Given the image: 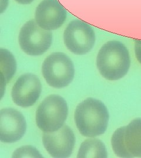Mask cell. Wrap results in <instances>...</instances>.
Returning <instances> with one entry per match:
<instances>
[{"label":"cell","instance_id":"obj_1","mask_svg":"<svg viewBox=\"0 0 141 158\" xmlns=\"http://www.w3.org/2000/svg\"><path fill=\"white\" fill-rule=\"evenodd\" d=\"M130 65L129 51L121 42L109 41L98 53L96 66L102 76L109 80H117L128 73Z\"/></svg>","mask_w":141,"mask_h":158},{"label":"cell","instance_id":"obj_2","mask_svg":"<svg viewBox=\"0 0 141 158\" xmlns=\"http://www.w3.org/2000/svg\"><path fill=\"white\" fill-rule=\"evenodd\" d=\"M109 120L107 108L102 102L89 98L76 108L75 121L79 132L86 137L103 134L107 130Z\"/></svg>","mask_w":141,"mask_h":158},{"label":"cell","instance_id":"obj_3","mask_svg":"<svg viewBox=\"0 0 141 158\" xmlns=\"http://www.w3.org/2000/svg\"><path fill=\"white\" fill-rule=\"evenodd\" d=\"M68 113L67 103L62 97L48 96L37 110V125L44 132H55L63 126Z\"/></svg>","mask_w":141,"mask_h":158},{"label":"cell","instance_id":"obj_4","mask_svg":"<svg viewBox=\"0 0 141 158\" xmlns=\"http://www.w3.org/2000/svg\"><path fill=\"white\" fill-rule=\"evenodd\" d=\"M42 73L46 83L51 87L61 89L73 81L75 69L71 59L62 52H55L45 59Z\"/></svg>","mask_w":141,"mask_h":158},{"label":"cell","instance_id":"obj_5","mask_svg":"<svg viewBox=\"0 0 141 158\" xmlns=\"http://www.w3.org/2000/svg\"><path fill=\"white\" fill-rule=\"evenodd\" d=\"M111 143L113 152L120 158H141V118L116 130Z\"/></svg>","mask_w":141,"mask_h":158},{"label":"cell","instance_id":"obj_6","mask_svg":"<svg viewBox=\"0 0 141 158\" xmlns=\"http://www.w3.org/2000/svg\"><path fill=\"white\" fill-rule=\"evenodd\" d=\"M52 35L41 28L34 20L25 23L21 29L18 41L21 48L30 56H40L50 48Z\"/></svg>","mask_w":141,"mask_h":158},{"label":"cell","instance_id":"obj_7","mask_svg":"<svg viewBox=\"0 0 141 158\" xmlns=\"http://www.w3.org/2000/svg\"><path fill=\"white\" fill-rule=\"evenodd\" d=\"M64 40L69 51L75 55H83L94 47L95 35L90 25L75 19L69 23L65 29Z\"/></svg>","mask_w":141,"mask_h":158},{"label":"cell","instance_id":"obj_8","mask_svg":"<svg viewBox=\"0 0 141 158\" xmlns=\"http://www.w3.org/2000/svg\"><path fill=\"white\" fill-rule=\"evenodd\" d=\"M42 141L47 152L53 158H68L73 151L75 138L72 130L66 125L52 132H45Z\"/></svg>","mask_w":141,"mask_h":158},{"label":"cell","instance_id":"obj_9","mask_svg":"<svg viewBox=\"0 0 141 158\" xmlns=\"http://www.w3.org/2000/svg\"><path fill=\"white\" fill-rule=\"evenodd\" d=\"M40 79L33 74L21 76L13 85L12 98L17 106L26 108L33 106L41 93Z\"/></svg>","mask_w":141,"mask_h":158},{"label":"cell","instance_id":"obj_10","mask_svg":"<svg viewBox=\"0 0 141 158\" xmlns=\"http://www.w3.org/2000/svg\"><path fill=\"white\" fill-rule=\"evenodd\" d=\"M26 128V121L20 111L11 108H4L1 110V141L13 143L20 140L24 135Z\"/></svg>","mask_w":141,"mask_h":158},{"label":"cell","instance_id":"obj_11","mask_svg":"<svg viewBox=\"0 0 141 158\" xmlns=\"http://www.w3.org/2000/svg\"><path fill=\"white\" fill-rule=\"evenodd\" d=\"M67 15L66 10L57 0H43L36 8L35 18L41 28L51 31L60 28Z\"/></svg>","mask_w":141,"mask_h":158},{"label":"cell","instance_id":"obj_12","mask_svg":"<svg viewBox=\"0 0 141 158\" xmlns=\"http://www.w3.org/2000/svg\"><path fill=\"white\" fill-rule=\"evenodd\" d=\"M78 158H107V151L105 145L100 140L88 139L82 143Z\"/></svg>","mask_w":141,"mask_h":158},{"label":"cell","instance_id":"obj_13","mask_svg":"<svg viewBox=\"0 0 141 158\" xmlns=\"http://www.w3.org/2000/svg\"><path fill=\"white\" fill-rule=\"evenodd\" d=\"M13 158H42L39 152L34 147L31 146L23 147L17 149L14 153Z\"/></svg>","mask_w":141,"mask_h":158},{"label":"cell","instance_id":"obj_14","mask_svg":"<svg viewBox=\"0 0 141 158\" xmlns=\"http://www.w3.org/2000/svg\"><path fill=\"white\" fill-rule=\"evenodd\" d=\"M135 52L138 61L141 64V40H135Z\"/></svg>","mask_w":141,"mask_h":158},{"label":"cell","instance_id":"obj_15","mask_svg":"<svg viewBox=\"0 0 141 158\" xmlns=\"http://www.w3.org/2000/svg\"><path fill=\"white\" fill-rule=\"evenodd\" d=\"M18 2L19 4H24V5H27V4H31L34 0H15Z\"/></svg>","mask_w":141,"mask_h":158}]
</instances>
